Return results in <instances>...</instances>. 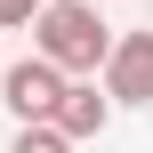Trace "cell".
Masks as SVG:
<instances>
[{"label": "cell", "instance_id": "1", "mask_svg": "<svg viewBox=\"0 0 153 153\" xmlns=\"http://www.w3.org/2000/svg\"><path fill=\"white\" fill-rule=\"evenodd\" d=\"M121 32L97 16V0H48V16L32 24V56H48L65 81H105Z\"/></svg>", "mask_w": 153, "mask_h": 153}, {"label": "cell", "instance_id": "2", "mask_svg": "<svg viewBox=\"0 0 153 153\" xmlns=\"http://www.w3.org/2000/svg\"><path fill=\"white\" fill-rule=\"evenodd\" d=\"M65 89H73V81H65L48 56H16V65L0 73V105L16 113V129H48L56 105H65Z\"/></svg>", "mask_w": 153, "mask_h": 153}, {"label": "cell", "instance_id": "3", "mask_svg": "<svg viewBox=\"0 0 153 153\" xmlns=\"http://www.w3.org/2000/svg\"><path fill=\"white\" fill-rule=\"evenodd\" d=\"M105 97L113 105H153V24L145 32H121V48L105 65Z\"/></svg>", "mask_w": 153, "mask_h": 153}, {"label": "cell", "instance_id": "4", "mask_svg": "<svg viewBox=\"0 0 153 153\" xmlns=\"http://www.w3.org/2000/svg\"><path fill=\"white\" fill-rule=\"evenodd\" d=\"M113 113H121V105H113V97H105V81H73V89H65V105H56V121H48V129H65V137H73V145H89V137H105V129H113Z\"/></svg>", "mask_w": 153, "mask_h": 153}, {"label": "cell", "instance_id": "5", "mask_svg": "<svg viewBox=\"0 0 153 153\" xmlns=\"http://www.w3.org/2000/svg\"><path fill=\"white\" fill-rule=\"evenodd\" d=\"M8 153H73V137H65V129H16Z\"/></svg>", "mask_w": 153, "mask_h": 153}, {"label": "cell", "instance_id": "6", "mask_svg": "<svg viewBox=\"0 0 153 153\" xmlns=\"http://www.w3.org/2000/svg\"><path fill=\"white\" fill-rule=\"evenodd\" d=\"M40 16H48V0H0V32H24Z\"/></svg>", "mask_w": 153, "mask_h": 153}]
</instances>
